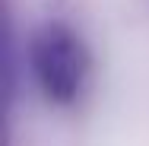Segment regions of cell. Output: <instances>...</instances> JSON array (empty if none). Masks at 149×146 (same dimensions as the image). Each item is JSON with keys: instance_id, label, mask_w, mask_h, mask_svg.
<instances>
[{"instance_id": "obj_1", "label": "cell", "mask_w": 149, "mask_h": 146, "mask_svg": "<svg viewBox=\"0 0 149 146\" xmlns=\"http://www.w3.org/2000/svg\"><path fill=\"white\" fill-rule=\"evenodd\" d=\"M26 60L38 92L51 105L70 108L86 95L92 80V54L73 26L60 19L41 22L29 35Z\"/></svg>"}]
</instances>
